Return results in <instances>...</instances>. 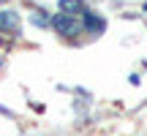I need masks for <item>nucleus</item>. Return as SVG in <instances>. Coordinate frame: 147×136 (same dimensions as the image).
<instances>
[{
    "mask_svg": "<svg viewBox=\"0 0 147 136\" xmlns=\"http://www.w3.org/2000/svg\"><path fill=\"white\" fill-rule=\"evenodd\" d=\"M52 27L65 38H74L84 30V11L82 14H71V11H60L52 16Z\"/></svg>",
    "mask_w": 147,
    "mask_h": 136,
    "instance_id": "nucleus-1",
    "label": "nucleus"
},
{
    "mask_svg": "<svg viewBox=\"0 0 147 136\" xmlns=\"http://www.w3.org/2000/svg\"><path fill=\"white\" fill-rule=\"evenodd\" d=\"M60 11H71V14H82L84 8V0H60Z\"/></svg>",
    "mask_w": 147,
    "mask_h": 136,
    "instance_id": "nucleus-4",
    "label": "nucleus"
},
{
    "mask_svg": "<svg viewBox=\"0 0 147 136\" xmlns=\"http://www.w3.org/2000/svg\"><path fill=\"white\" fill-rule=\"evenodd\" d=\"M104 27H106V22L101 19L98 14H93V11H84V30H87V33L98 36V33H104Z\"/></svg>",
    "mask_w": 147,
    "mask_h": 136,
    "instance_id": "nucleus-3",
    "label": "nucleus"
},
{
    "mask_svg": "<svg viewBox=\"0 0 147 136\" xmlns=\"http://www.w3.org/2000/svg\"><path fill=\"white\" fill-rule=\"evenodd\" d=\"M0 3H5V0H0Z\"/></svg>",
    "mask_w": 147,
    "mask_h": 136,
    "instance_id": "nucleus-5",
    "label": "nucleus"
},
{
    "mask_svg": "<svg viewBox=\"0 0 147 136\" xmlns=\"http://www.w3.org/2000/svg\"><path fill=\"white\" fill-rule=\"evenodd\" d=\"M22 30V19H19V14L16 11H11V8H0V33H5V36H16V33Z\"/></svg>",
    "mask_w": 147,
    "mask_h": 136,
    "instance_id": "nucleus-2",
    "label": "nucleus"
}]
</instances>
